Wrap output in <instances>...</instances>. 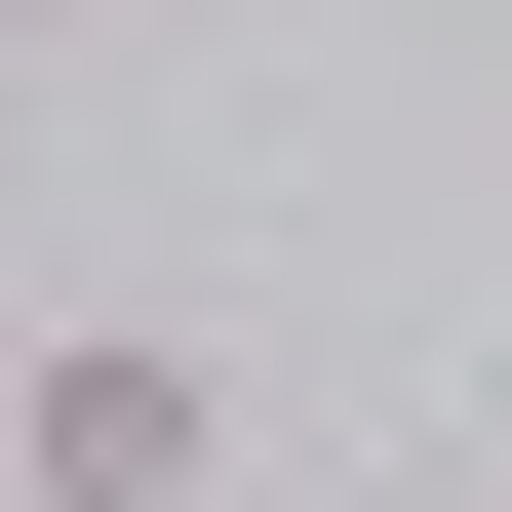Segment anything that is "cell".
Returning a JSON list of instances; mask_svg holds the SVG:
<instances>
[{
  "label": "cell",
  "instance_id": "obj_2",
  "mask_svg": "<svg viewBox=\"0 0 512 512\" xmlns=\"http://www.w3.org/2000/svg\"><path fill=\"white\" fill-rule=\"evenodd\" d=\"M0 40H79V0H0Z\"/></svg>",
  "mask_w": 512,
  "mask_h": 512
},
{
  "label": "cell",
  "instance_id": "obj_1",
  "mask_svg": "<svg viewBox=\"0 0 512 512\" xmlns=\"http://www.w3.org/2000/svg\"><path fill=\"white\" fill-rule=\"evenodd\" d=\"M0 512H237V355L197 316H40L0 355Z\"/></svg>",
  "mask_w": 512,
  "mask_h": 512
}]
</instances>
